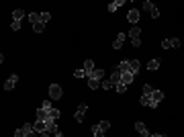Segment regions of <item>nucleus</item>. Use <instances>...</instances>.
I'll return each mask as SVG.
<instances>
[{"label":"nucleus","mask_w":184,"mask_h":137,"mask_svg":"<svg viewBox=\"0 0 184 137\" xmlns=\"http://www.w3.org/2000/svg\"><path fill=\"white\" fill-rule=\"evenodd\" d=\"M86 111H88V104H86V103L78 104V111H76V113H74V121L82 123V121H84V115H86Z\"/></svg>","instance_id":"nucleus-3"},{"label":"nucleus","mask_w":184,"mask_h":137,"mask_svg":"<svg viewBox=\"0 0 184 137\" xmlns=\"http://www.w3.org/2000/svg\"><path fill=\"white\" fill-rule=\"evenodd\" d=\"M139 104H143V107H151V108H154V103H151V94H141Z\"/></svg>","instance_id":"nucleus-11"},{"label":"nucleus","mask_w":184,"mask_h":137,"mask_svg":"<svg viewBox=\"0 0 184 137\" xmlns=\"http://www.w3.org/2000/svg\"><path fill=\"white\" fill-rule=\"evenodd\" d=\"M100 82H102V80H92V78H88V86H90L92 90H98V88H100Z\"/></svg>","instance_id":"nucleus-21"},{"label":"nucleus","mask_w":184,"mask_h":137,"mask_svg":"<svg viewBox=\"0 0 184 137\" xmlns=\"http://www.w3.org/2000/svg\"><path fill=\"white\" fill-rule=\"evenodd\" d=\"M15 137H27V135H25V131H23V127H21V129H16V131H15Z\"/></svg>","instance_id":"nucleus-32"},{"label":"nucleus","mask_w":184,"mask_h":137,"mask_svg":"<svg viewBox=\"0 0 184 137\" xmlns=\"http://www.w3.org/2000/svg\"><path fill=\"white\" fill-rule=\"evenodd\" d=\"M115 90H117V92H119V94H123V92H125V90H127V86H125V84H123V82H119V84H115Z\"/></svg>","instance_id":"nucleus-26"},{"label":"nucleus","mask_w":184,"mask_h":137,"mask_svg":"<svg viewBox=\"0 0 184 137\" xmlns=\"http://www.w3.org/2000/svg\"><path fill=\"white\" fill-rule=\"evenodd\" d=\"M94 70H96V68H94V62H92V59H86V62H84V72H86V76H88V74H92Z\"/></svg>","instance_id":"nucleus-14"},{"label":"nucleus","mask_w":184,"mask_h":137,"mask_svg":"<svg viewBox=\"0 0 184 137\" xmlns=\"http://www.w3.org/2000/svg\"><path fill=\"white\" fill-rule=\"evenodd\" d=\"M127 21H129V23H133V27H135V23L139 21V10L131 8L129 12H127Z\"/></svg>","instance_id":"nucleus-7"},{"label":"nucleus","mask_w":184,"mask_h":137,"mask_svg":"<svg viewBox=\"0 0 184 137\" xmlns=\"http://www.w3.org/2000/svg\"><path fill=\"white\" fill-rule=\"evenodd\" d=\"M154 90L155 88H151V84H145V86H143V94H151Z\"/></svg>","instance_id":"nucleus-31"},{"label":"nucleus","mask_w":184,"mask_h":137,"mask_svg":"<svg viewBox=\"0 0 184 137\" xmlns=\"http://www.w3.org/2000/svg\"><path fill=\"white\" fill-rule=\"evenodd\" d=\"M47 21H51V15L49 12H41V23H47Z\"/></svg>","instance_id":"nucleus-30"},{"label":"nucleus","mask_w":184,"mask_h":137,"mask_svg":"<svg viewBox=\"0 0 184 137\" xmlns=\"http://www.w3.org/2000/svg\"><path fill=\"white\" fill-rule=\"evenodd\" d=\"M135 80V74H131V72H125V74H121V82L125 84V86H129L131 82Z\"/></svg>","instance_id":"nucleus-9"},{"label":"nucleus","mask_w":184,"mask_h":137,"mask_svg":"<svg viewBox=\"0 0 184 137\" xmlns=\"http://www.w3.org/2000/svg\"><path fill=\"white\" fill-rule=\"evenodd\" d=\"M100 88L102 90H108V88H115V86H113L111 80H102V82H100Z\"/></svg>","instance_id":"nucleus-24"},{"label":"nucleus","mask_w":184,"mask_h":137,"mask_svg":"<svg viewBox=\"0 0 184 137\" xmlns=\"http://www.w3.org/2000/svg\"><path fill=\"white\" fill-rule=\"evenodd\" d=\"M49 96L53 98V100H59V98L63 96L62 86H59V84H51V86H49Z\"/></svg>","instance_id":"nucleus-2"},{"label":"nucleus","mask_w":184,"mask_h":137,"mask_svg":"<svg viewBox=\"0 0 184 137\" xmlns=\"http://www.w3.org/2000/svg\"><path fill=\"white\" fill-rule=\"evenodd\" d=\"M160 66H162L160 59H150V62H147V70H150V72H151V70H158Z\"/></svg>","instance_id":"nucleus-17"},{"label":"nucleus","mask_w":184,"mask_h":137,"mask_svg":"<svg viewBox=\"0 0 184 137\" xmlns=\"http://www.w3.org/2000/svg\"><path fill=\"white\" fill-rule=\"evenodd\" d=\"M162 137H166V135H162Z\"/></svg>","instance_id":"nucleus-37"},{"label":"nucleus","mask_w":184,"mask_h":137,"mask_svg":"<svg viewBox=\"0 0 184 137\" xmlns=\"http://www.w3.org/2000/svg\"><path fill=\"white\" fill-rule=\"evenodd\" d=\"M108 80L113 82V86H115V84H119V82H121V72H119V70H115V72L111 74V78H108Z\"/></svg>","instance_id":"nucleus-16"},{"label":"nucleus","mask_w":184,"mask_h":137,"mask_svg":"<svg viewBox=\"0 0 184 137\" xmlns=\"http://www.w3.org/2000/svg\"><path fill=\"white\" fill-rule=\"evenodd\" d=\"M16 82H19V76H16V74L8 76V78L4 80V90H12V88L16 86Z\"/></svg>","instance_id":"nucleus-4"},{"label":"nucleus","mask_w":184,"mask_h":137,"mask_svg":"<svg viewBox=\"0 0 184 137\" xmlns=\"http://www.w3.org/2000/svg\"><path fill=\"white\" fill-rule=\"evenodd\" d=\"M131 43H133V47H139V45H141V39H133Z\"/></svg>","instance_id":"nucleus-33"},{"label":"nucleus","mask_w":184,"mask_h":137,"mask_svg":"<svg viewBox=\"0 0 184 137\" xmlns=\"http://www.w3.org/2000/svg\"><path fill=\"white\" fill-rule=\"evenodd\" d=\"M41 108H45V111H51V100H43V103H41Z\"/></svg>","instance_id":"nucleus-28"},{"label":"nucleus","mask_w":184,"mask_h":137,"mask_svg":"<svg viewBox=\"0 0 184 137\" xmlns=\"http://www.w3.org/2000/svg\"><path fill=\"white\" fill-rule=\"evenodd\" d=\"M117 70H119L121 74H125V72H131V64H129V59H123L121 64H119V68H117ZM131 74H133V72H131Z\"/></svg>","instance_id":"nucleus-12"},{"label":"nucleus","mask_w":184,"mask_h":137,"mask_svg":"<svg viewBox=\"0 0 184 137\" xmlns=\"http://www.w3.org/2000/svg\"><path fill=\"white\" fill-rule=\"evenodd\" d=\"M98 127H100V129H102V131L107 133V131H108V129H111V121H100V123H98Z\"/></svg>","instance_id":"nucleus-25"},{"label":"nucleus","mask_w":184,"mask_h":137,"mask_svg":"<svg viewBox=\"0 0 184 137\" xmlns=\"http://www.w3.org/2000/svg\"><path fill=\"white\" fill-rule=\"evenodd\" d=\"M92 137H104V131L98 125H92Z\"/></svg>","instance_id":"nucleus-19"},{"label":"nucleus","mask_w":184,"mask_h":137,"mask_svg":"<svg viewBox=\"0 0 184 137\" xmlns=\"http://www.w3.org/2000/svg\"><path fill=\"white\" fill-rule=\"evenodd\" d=\"M51 137H63V135H62V131H59V133H55V135H51Z\"/></svg>","instance_id":"nucleus-35"},{"label":"nucleus","mask_w":184,"mask_h":137,"mask_svg":"<svg viewBox=\"0 0 184 137\" xmlns=\"http://www.w3.org/2000/svg\"><path fill=\"white\" fill-rule=\"evenodd\" d=\"M74 76H76V78H84V76H86V72H84V68L74 70Z\"/></svg>","instance_id":"nucleus-27"},{"label":"nucleus","mask_w":184,"mask_h":137,"mask_svg":"<svg viewBox=\"0 0 184 137\" xmlns=\"http://www.w3.org/2000/svg\"><path fill=\"white\" fill-rule=\"evenodd\" d=\"M162 100H164V92H162V90H154V92H151V103H154V108L158 107Z\"/></svg>","instance_id":"nucleus-6"},{"label":"nucleus","mask_w":184,"mask_h":137,"mask_svg":"<svg viewBox=\"0 0 184 137\" xmlns=\"http://www.w3.org/2000/svg\"><path fill=\"white\" fill-rule=\"evenodd\" d=\"M135 131L139 133L141 137H150V131H147L145 123H141V121H135Z\"/></svg>","instance_id":"nucleus-5"},{"label":"nucleus","mask_w":184,"mask_h":137,"mask_svg":"<svg viewBox=\"0 0 184 137\" xmlns=\"http://www.w3.org/2000/svg\"><path fill=\"white\" fill-rule=\"evenodd\" d=\"M125 39H127V35H125V33H119V35H117V39L113 41V47H115V49H121V47H123V41H125Z\"/></svg>","instance_id":"nucleus-8"},{"label":"nucleus","mask_w":184,"mask_h":137,"mask_svg":"<svg viewBox=\"0 0 184 137\" xmlns=\"http://www.w3.org/2000/svg\"><path fill=\"white\" fill-rule=\"evenodd\" d=\"M23 19H25V10L23 8L12 10V21H23Z\"/></svg>","instance_id":"nucleus-15"},{"label":"nucleus","mask_w":184,"mask_h":137,"mask_svg":"<svg viewBox=\"0 0 184 137\" xmlns=\"http://www.w3.org/2000/svg\"><path fill=\"white\" fill-rule=\"evenodd\" d=\"M123 4H125V0H113L111 4H108V12H117Z\"/></svg>","instance_id":"nucleus-10"},{"label":"nucleus","mask_w":184,"mask_h":137,"mask_svg":"<svg viewBox=\"0 0 184 137\" xmlns=\"http://www.w3.org/2000/svg\"><path fill=\"white\" fill-rule=\"evenodd\" d=\"M43 29H45V23H41V21L33 25V31H35V33H43Z\"/></svg>","instance_id":"nucleus-23"},{"label":"nucleus","mask_w":184,"mask_h":137,"mask_svg":"<svg viewBox=\"0 0 184 137\" xmlns=\"http://www.w3.org/2000/svg\"><path fill=\"white\" fill-rule=\"evenodd\" d=\"M86 78H92V80H102V70H98V68H96L92 74H88Z\"/></svg>","instance_id":"nucleus-18"},{"label":"nucleus","mask_w":184,"mask_h":137,"mask_svg":"<svg viewBox=\"0 0 184 137\" xmlns=\"http://www.w3.org/2000/svg\"><path fill=\"white\" fill-rule=\"evenodd\" d=\"M10 29H12V31H19L21 29V21H12V23H10Z\"/></svg>","instance_id":"nucleus-29"},{"label":"nucleus","mask_w":184,"mask_h":137,"mask_svg":"<svg viewBox=\"0 0 184 137\" xmlns=\"http://www.w3.org/2000/svg\"><path fill=\"white\" fill-rule=\"evenodd\" d=\"M129 64H131V72H133V74H137V72H139L141 64L137 62V59H129Z\"/></svg>","instance_id":"nucleus-20"},{"label":"nucleus","mask_w":184,"mask_h":137,"mask_svg":"<svg viewBox=\"0 0 184 137\" xmlns=\"http://www.w3.org/2000/svg\"><path fill=\"white\" fill-rule=\"evenodd\" d=\"M29 21L31 23H39V21H41V15H39V12H29Z\"/></svg>","instance_id":"nucleus-22"},{"label":"nucleus","mask_w":184,"mask_h":137,"mask_svg":"<svg viewBox=\"0 0 184 137\" xmlns=\"http://www.w3.org/2000/svg\"><path fill=\"white\" fill-rule=\"evenodd\" d=\"M39 137H47V135H45V133H41V135H39Z\"/></svg>","instance_id":"nucleus-36"},{"label":"nucleus","mask_w":184,"mask_h":137,"mask_svg":"<svg viewBox=\"0 0 184 137\" xmlns=\"http://www.w3.org/2000/svg\"><path fill=\"white\" fill-rule=\"evenodd\" d=\"M127 35L131 37V41H133V39H139V35H141V29H139V27L135 25V27H131V29H129V33H127Z\"/></svg>","instance_id":"nucleus-13"},{"label":"nucleus","mask_w":184,"mask_h":137,"mask_svg":"<svg viewBox=\"0 0 184 137\" xmlns=\"http://www.w3.org/2000/svg\"><path fill=\"white\" fill-rule=\"evenodd\" d=\"M143 10H147V12H150L151 19H158V16H160V10H158V6H155L154 2H150V0H145V2H143Z\"/></svg>","instance_id":"nucleus-1"},{"label":"nucleus","mask_w":184,"mask_h":137,"mask_svg":"<svg viewBox=\"0 0 184 137\" xmlns=\"http://www.w3.org/2000/svg\"><path fill=\"white\" fill-rule=\"evenodd\" d=\"M150 137H162V133H154V135H150Z\"/></svg>","instance_id":"nucleus-34"}]
</instances>
